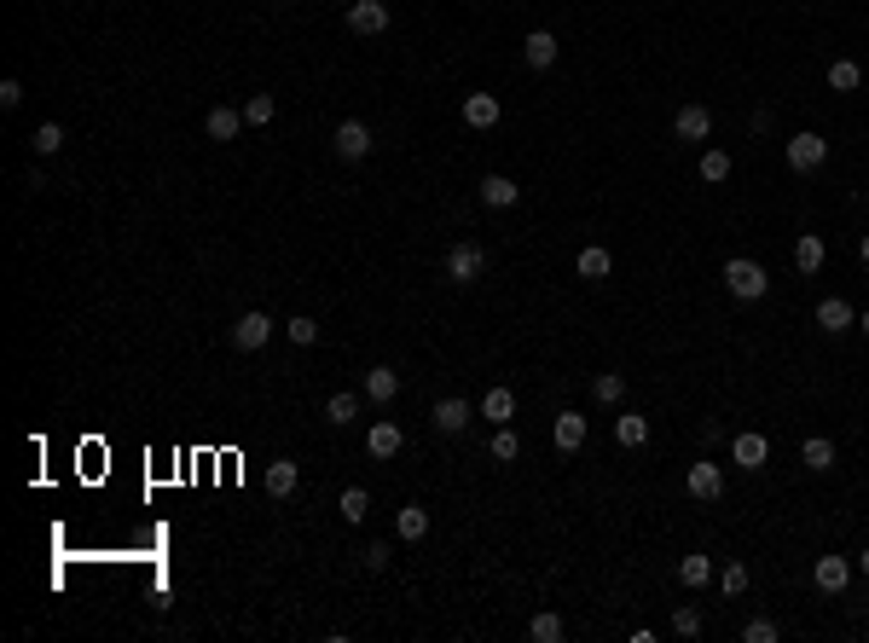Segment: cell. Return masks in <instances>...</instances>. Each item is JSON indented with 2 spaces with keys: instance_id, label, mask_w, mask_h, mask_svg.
<instances>
[{
  "instance_id": "cell-1",
  "label": "cell",
  "mask_w": 869,
  "mask_h": 643,
  "mask_svg": "<svg viewBox=\"0 0 869 643\" xmlns=\"http://www.w3.org/2000/svg\"><path fill=\"white\" fill-rule=\"evenodd\" d=\"M724 290H731L736 302H760V296L771 290V273L760 261H748V256H731L724 261Z\"/></svg>"
},
{
  "instance_id": "cell-2",
  "label": "cell",
  "mask_w": 869,
  "mask_h": 643,
  "mask_svg": "<svg viewBox=\"0 0 869 643\" xmlns=\"http://www.w3.org/2000/svg\"><path fill=\"white\" fill-rule=\"evenodd\" d=\"M824 163H829V139H824V134L805 128V134L788 139V168H794V175H817Z\"/></svg>"
},
{
  "instance_id": "cell-3",
  "label": "cell",
  "mask_w": 869,
  "mask_h": 643,
  "mask_svg": "<svg viewBox=\"0 0 869 643\" xmlns=\"http://www.w3.org/2000/svg\"><path fill=\"white\" fill-rule=\"evenodd\" d=\"M330 151H337L342 163H366V156H371V128H366V122H354V116L337 122V134H330Z\"/></svg>"
},
{
  "instance_id": "cell-4",
  "label": "cell",
  "mask_w": 869,
  "mask_h": 643,
  "mask_svg": "<svg viewBox=\"0 0 869 643\" xmlns=\"http://www.w3.org/2000/svg\"><path fill=\"white\" fill-rule=\"evenodd\" d=\"M481 273H487V249L481 244H452L447 249V278L452 285H476Z\"/></svg>"
},
{
  "instance_id": "cell-5",
  "label": "cell",
  "mask_w": 869,
  "mask_h": 643,
  "mask_svg": "<svg viewBox=\"0 0 869 643\" xmlns=\"http://www.w3.org/2000/svg\"><path fill=\"white\" fill-rule=\"evenodd\" d=\"M684 493H690V498H702V505H713V498L724 493V469H719V464H707V458H702V464H690V469H684Z\"/></svg>"
},
{
  "instance_id": "cell-6",
  "label": "cell",
  "mask_w": 869,
  "mask_h": 643,
  "mask_svg": "<svg viewBox=\"0 0 869 643\" xmlns=\"http://www.w3.org/2000/svg\"><path fill=\"white\" fill-rule=\"evenodd\" d=\"M267 337H273V319H267V313H238V319H232V342H238L244 354L267 348Z\"/></svg>"
},
{
  "instance_id": "cell-7",
  "label": "cell",
  "mask_w": 869,
  "mask_h": 643,
  "mask_svg": "<svg viewBox=\"0 0 869 643\" xmlns=\"http://www.w3.org/2000/svg\"><path fill=\"white\" fill-rule=\"evenodd\" d=\"M348 29H354V35H383V29H389V6H383V0H354V6H348Z\"/></svg>"
},
{
  "instance_id": "cell-8",
  "label": "cell",
  "mask_w": 869,
  "mask_h": 643,
  "mask_svg": "<svg viewBox=\"0 0 869 643\" xmlns=\"http://www.w3.org/2000/svg\"><path fill=\"white\" fill-rule=\"evenodd\" d=\"M812 579H817V591H829V598H841V591L852 586V562H846V557H817Z\"/></svg>"
},
{
  "instance_id": "cell-9",
  "label": "cell",
  "mask_w": 869,
  "mask_h": 643,
  "mask_svg": "<svg viewBox=\"0 0 869 643\" xmlns=\"http://www.w3.org/2000/svg\"><path fill=\"white\" fill-rule=\"evenodd\" d=\"M551 441H557V452H580V447H586V412H557Z\"/></svg>"
},
{
  "instance_id": "cell-10",
  "label": "cell",
  "mask_w": 869,
  "mask_h": 643,
  "mask_svg": "<svg viewBox=\"0 0 869 643\" xmlns=\"http://www.w3.org/2000/svg\"><path fill=\"white\" fill-rule=\"evenodd\" d=\"M817 325H824V337H841L858 325V313H852V302H841V296H824L817 302Z\"/></svg>"
},
{
  "instance_id": "cell-11",
  "label": "cell",
  "mask_w": 869,
  "mask_h": 643,
  "mask_svg": "<svg viewBox=\"0 0 869 643\" xmlns=\"http://www.w3.org/2000/svg\"><path fill=\"white\" fill-rule=\"evenodd\" d=\"M244 128H249V122H244V111H232V105H215V111L203 116V134L220 139V146H227V139H238Z\"/></svg>"
},
{
  "instance_id": "cell-12",
  "label": "cell",
  "mask_w": 869,
  "mask_h": 643,
  "mask_svg": "<svg viewBox=\"0 0 869 643\" xmlns=\"http://www.w3.org/2000/svg\"><path fill=\"white\" fill-rule=\"evenodd\" d=\"M672 134L684 139V146H695V139L713 134V116H707V105H684V111L672 116Z\"/></svg>"
},
{
  "instance_id": "cell-13",
  "label": "cell",
  "mask_w": 869,
  "mask_h": 643,
  "mask_svg": "<svg viewBox=\"0 0 869 643\" xmlns=\"http://www.w3.org/2000/svg\"><path fill=\"white\" fill-rule=\"evenodd\" d=\"M429 417H435L440 435H464V429H470V400H458V395H452V400H435Z\"/></svg>"
},
{
  "instance_id": "cell-14",
  "label": "cell",
  "mask_w": 869,
  "mask_h": 643,
  "mask_svg": "<svg viewBox=\"0 0 869 643\" xmlns=\"http://www.w3.org/2000/svg\"><path fill=\"white\" fill-rule=\"evenodd\" d=\"M521 58H528V70H551L557 65V35H551V29H533V35L521 41Z\"/></svg>"
},
{
  "instance_id": "cell-15",
  "label": "cell",
  "mask_w": 869,
  "mask_h": 643,
  "mask_svg": "<svg viewBox=\"0 0 869 643\" xmlns=\"http://www.w3.org/2000/svg\"><path fill=\"white\" fill-rule=\"evenodd\" d=\"M394 395H400V371H394V366H371V371H366V400L389 406Z\"/></svg>"
},
{
  "instance_id": "cell-16",
  "label": "cell",
  "mask_w": 869,
  "mask_h": 643,
  "mask_svg": "<svg viewBox=\"0 0 869 643\" xmlns=\"http://www.w3.org/2000/svg\"><path fill=\"white\" fill-rule=\"evenodd\" d=\"M765 452H771V447H765V435H753V429L731 441V458H736V469H765Z\"/></svg>"
},
{
  "instance_id": "cell-17",
  "label": "cell",
  "mask_w": 869,
  "mask_h": 643,
  "mask_svg": "<svg viewBox=\"0 0 869 643\" xmlns=\"http://www.w3.org/2000/svg\"><path fill=\"white\" fill-rule=\"evenodd\" d=\"M296 481H302L296 458H273V464H267V493H273V498H290V493H296Z\"/></svg>"
},
{
  "instance_id": "cell-18",
  "label": "cell",
  "mask_w": 869,
  "mask_h": 643,
  "mask_svg": "<svg viewBox=\"0 0 869 643\" xmlns=\"http://www.w3.org/2000/svg\"><path fill=\"white\" fill-rule=\"evenodd\" d=\"M574 273L597 285V278H609V273H614V256H609L603 244H586V249H580V261H574Z\"/></svg>"
},
{
  "instance_id": "cell-19",
  "label": "cell",
  "mask_w": 869,
  "mask_h": 643,
  "mask_svg": "<svg viewBox=\"0 0 869 643\" xmlns=\"http://www.w3.org/2000/svg\"><path fill=\"white\" fill-rule=\"evenodd\" d=\"M464 122H470V128H499V99H493V93H470V99H464Z\"/></svg>"
},
{
  "instance_id": "cell-20",
  "label": "cell",
  "mask_w": 869,
  "mask_h": 643,
  "mask_svg": "<svg viewBox=\"0 0 869 643\" xmlns=\"http://www.w3.org/2000/svg\"><path fill=\"white\" fill-rule=\"evenodd\" d=\"M400 447H406V435L394 429V423H371V435H366V452H371V458H394Z\"/></svg>"
},
{
  "instance_id": "cell-21",
  "label": "cell",
  "mask_w": 869,
  "mask_h": 643,
  "mask_svg": "<svg viewBox=\"0 0 869 643\" xmlns=\"http://www.w3.org/2000/svg\"><path fill=\"white\" fill-rule=\"evenodd\" d=\"M516 197H521L516 180H504V175H487V180H481V203H487V209H510Z\"/></svg>"
},
{
  "instance_id": "cell-22",
  "label": "cell",
  "mask_w": 869,
  "mask_h": 643,
  "mask_svg": "<svg viewBox=\"0 0 869 643\" xmlns=\"http://www.w3.org/2000/svg\"><path fill=\"white\" fill-rule=\"evenodd\" d=\"M481 417H493V429H499V423H510V417H516V395H510L504 383L487 388V395H481Z\"/></svg>"
},
{
  "instance_id": "cell-23",
  "label": "cell",
  "mask_w": 869,
  "mask_h": 643,
  "mask_svg": "<svg viewBox=\"0 0 869 643\" xmlns=\"http://www.w3.org/2000/svg\"><path fill=\"white\" fill-rule=\"evenodd\" d=\"M394 533H400L406 545H418L423 533H429V510H423V505H406L400 516H394Z\"/></svg>"
},
{
  "instance_id": "cell-24",
  "label": "cell",
  "mask_w": 869,
  "mask_h": 643,
  "mask_svg": "<svg viewBox=\"0 0 869 643\" xmlns=\"http://www.w3.org/2000/svg\"><path fill=\"white\" fill-rule=\"evenodd\" d=\"M591 400L597 406H621L626 400V377H621V371H597V377H591Z\"/></svg>"
},
{
  "instance_id": "cell-25",
  "label": "cell",
  "mask_w": 869,
  "mask_h": 643,
  "mask_svg": "<svg viewBox=\"0 0 869 643\" xmlns=\"http://www.w3.org/2000/svg\"><path fill=\"white\" fill-rule=\"evenodd\" d=\"M614 441H621V447H643V441H650V417L621 412V417H614Z\"/></svg>"
},
{
  "instance_id": "cell-26",
  "label": "cell",
  "mask_w": 869,
  "mask_h": 643,
  "mask_svg": "<svg viewBox=\"0 0 869 643\" xmlns=\"http://www.w3.org/2000/svg\"><path fill=\"white\" fill-rule=\"evenodd\" d=\"M794 266H800V273H824V238H817V232H800Z\"/></svg>"
},
{
  "instance_id": "cell-27",
  "label": "cell",
  "mask_w": 869,
  "mask_h": 643,
  "mask_svg": "<svg viewBox=\"0 0 869 643\" xmlns=\"http://www.w3.org/2000/svg\"><path fill=\"white\" fill-rule=\"evenodd\" d=\"M678 579H684L690 591L713 586V557H684V562H678Z\"/></svg>"
},
{
  "instance_id": "cell-28",
  "label": "cell",
  "mask_w": 869,
  "mask_h": 643,
  "mask_svg": "<svg viewBox=\"0 0 869 643\" xmlns=\"http://www.w3.org/2000/svg\"><path fill=\"white\" fill-rule=\"evenodd\" d=\"M273 116H278V99H273V93H249V99H244V122H249V128H267Z\"/></svg>"
},
{
  "instance_id": "cell-29",
  "label": "cell",
  "mask_w": 869,
  "mask_h": 643,
  "mask_svg": "<svg viewBox=\"0 0 869 643\" xmlns=\"http://www.w3.org/2000/svg\"><path fill=\"white\" fill-rule=\"evenodd\" d=\"M800 458H805V469H817V476H824V469H834V441H824V435H812V441L800 447Z\"/></svg>"
},
{
  "instance_id": "cell-30",
  "label": "cell",
  "mask_w": 869,
  "mask_h": 643,
  "mask_svg": "<svg viewBox=\"0 0 869 643\" xmlns=\"http://www.w3.org/2000/svg\"><path fill=\"white\" fill-rule=\"evenodd\" d=\"M516 458H521V435L510 423H499L493 429V464H516Z\"/></svg>"
},
{
  "instance_id": "cell-31",
  "label": "cell",
  "mask_w": 869,
  "mask_h": 643,
  "mask_svg": "<svg viewBox=\"0 0 869 643\" xmlns=\"http://www.w3.org/2000/svg\"><path fill=\"white\" fill-rule=\"evenodd\" d=\"M354 417H359V395H348V388H342V395L325 400V423H337V429H342V423H354Z\"/></svg>"
},
{
  "instance_id": "cell-32",
  "label": "cell",
  "mask_w": 869,
  "mask_h": 643,
  "mask_svg": "<svg viewBox=\"0 0 869 643\" xmlns=\"http://www.w3.org/2000/svg\"><path fill=\"white\" fill-rule=\"evenodd\" d=\"M858 82H864V70L852 65V58H834V65H829V87L834 93H858Z\"/></svg>"
},
{
  "instance_id": "cell-33",
  "label": "cell",
  "mask_w": 869,
  "mask_h": 643,
  "mask_svg": "<svg viewBox=\"0 0 869 643\" xmlns=\"http://www.w3.org/2000/svg\"><path fill=\"white\" fill-rule=\"evenodd\" d=\"M528 638L533 643H562V615H551V608H545V615H533L528 620Z\"/></svg>"
},
{
  "instance_id": "cell-34",
  "label": "cell",
  "mask_w": 869,
  "mask_h": 643,
  "mask_svg": "<svg viewBox=\"0 0 869 643\" xmlns=\"http://www.w3.org/2000/svg\"><path fill=\"white\" fill-rule=\"evenodd\" d=\"M337 510H342V522H354V527H359V522L371 516V498H366V487H348Z\"/></svg>"
},
{
  "instance_id": "cell-35",
  "label": "cell",
  "mask_w": 869,
  "mask_h": 643,
  "mask_svg": "<svg viewBox=\"0 0 869 643\" xmlns=\"http://www.w3.org/2000/svg\"><path fill=\"white\" fill-rule=\"evenodd\" d=\"M284 337H290L296 348H313V342H319V325H313L308 313H296V319H284Z\"/></svg>"
},
{
  "instance_id": "cell-36",
  "label": "cell",
  "mask_w": 869,
  "mask_h": 643,
  "mask_svg": "<svg viewBox=\"0 0 869 643\" xmlns=\"http://www.w3.org/2000/svg\"><path fill=\"white\" fill-rule=\"evenodd\" d=\"M702 180H707V186L731 180V151H702Z\"/></svg>"
},
{
  "instance_id": "cell-37",
  "label": "cell",
  "mask_w": 869,
  "mask_h": 643,
  "mask_svg": "<svg viewBox=\"0 0 869 643\" xmlns=\"http://www.w3.org/2000/svg\"><path fill=\"white\" fill-rule=\"evenodd\" d=\"M719 591H724V598H742V591H748V568H742V562H724V568H719Z\"/></svg>"
},
{
  "instance_id": "cell-38",
  "label": "cell",
  "mask_w": 869,
  "mask_h": 643,
  "mask_svg": "<svg viewBox=\"0 0 869 643\" xmlns=\"http://www.w3.org/2000/svg\"><path fill=\"white\" fill-rule=\"evenodd\" d=\"M29 146H35V156H53L58 146H65V128H58V122H41V128H35V139H29Z\"/></svg>"
},
{
  "instance_id": "cell-39",
  "label": "cell",
  "mask_w": 869,
  "mask_h": 643,
  "mask_svg": "<svg viewBox=\"0 0 869 643\" xmlns=\"http://www.w3.org/2000/svg\"><path fill=\"white\" fill-rule=\"evenodd\" d=\"M672 632H678V638H702V615H695L690 603H678V608H672Z\"/></svg>"
},
{
  "instance_id": "cell-40",
  "label": "cell",
  "mask_w": 869,
  "mask_h": 643,
  "mask_svg": "<svg viewBox=\"0 0 869 643\" xmlns=\"http://www.w3.org/2000/svg\"><path fill=\"white\" fill-rule=\"evenodd\" d=\"M742 643H777V620H765V615L748 620V626H742Z\"/></svg>"
},
{
  "instance_id": "cell-41",
  "label": "cell",
  "mask_w": 869,
  "mask_h": 643,
  "mask_svg": "<svg viewBox=\"0 0 869 643\" xmlns=\"http://www.w3.org/2000/svg\"><path fill=\"white\" fill-rule=\"evenodd\" d=\"M0 105H6V111H18V105H24V82H18V75L0 82Z\"/></svg>"
},
{
  "instance_id": "cell-42",
  "label": "cell",
  "mask_w": 869,
  "mask_h": 643,
  "mask_svg": "<svg viewBox=\"0 0 869 643\" xmlns=\"http://www.w3.org/2000/svg\"><path fill=\"white\" fill-rule=\"evenodd\" d=\"M389 557H394V551H389L383 539H377V545H366V568H389Z\"/></svg>"
},
{
  "instance_id": "cell-43",
  "label": "cell",
  "mask_w": 869,
  "mask_h": 643,
  "mask_svg": "<svg viewBox=\"0 0 869 643\" xmlns=\"http://www.w3.org/2000/svg\"><path fill=\"white\" fill-rule=\"evenodd\" d=\"M858 261L869 266V232H864V238H858Z\"/></svg>"
},
{
  "instance_id": "cell-44",
  "label": "cell",
  "mask_w": 869,
  "mask_h": 643,
  "mask_svg": "<svg viewBox=\"0 0 869 643\" xmlns=\"http://www.w3.org/2000/svg\"><path fill=\"white\" fill-rule=\"evenodd\" d=\"M858 331H869V307H864V313H858Z\"/></svg>"
},
{
  "instance_id": "cell-45",
  "label": "cell",
  "mask_w": 869,
  "mask_h": 643,
  "mask_svg": "<svg viewBox=\"0 0 869 643\" xmlns=\"http://www.w3.org/2000/svg\"><path fill=\"white\" fill-rule=\"evenodd\" d=\"M858 568H864V574H869V551H864V557H858Z\"/></svg>"
}]
</instances>
